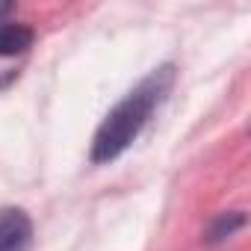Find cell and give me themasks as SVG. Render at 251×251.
I'll list each match as a JSON object with an SVG mask.
<instances>
[{
    "mask_svg": "<svg viewBox=\"0 0 251 251\" xmlns=\"http://www.w3.org/2000/svg\"><path fill=\"white\" fill-rule=\"evenodd\" d=\"M177 80V68L172 62L148 71L127 95H124L100 121V127L95 130L92 148H89V160L92 166H106L112 160H118L127 151L139 133L148 127L151 115L160 109V103H166V98L172 95Z\"/></svg>",
    "mask_w": 251,
    "mask_h": 251,
    "instance_id": "obj_1",
    "label": "cell"
},
{
    "mask_svg": "<svg viewBox=\"0 0 251 251\" xmlns=\"http://www.w3.org/2000/svg\"><path fill=\"white\" fill-rule=\"evenodd\" d=\"M33 219L21 207H0V251H30Z\"/></svg>",
    "mask_w": 251,
    "mask_h": 251,
    "instance_id": "obj_2",
    "label": "cell"
},
{
    "mask_svg": "<svg viewBox=\"0 0 251 251\" xmlns=\"http://www.w3.org/2000/svg\"><path fill=\"white\" fill-rule=\"evenodd\" d=\"M33 42H36L33 27L0 21V56H21L33 48Z\"/></svg>",
    "mask_w": 251,
    "mask_h": 251,
    "instance_id": "obj_3",
    "label": "cell"
},
{
    "mask_svg": "<svg viewBox=\"0 0 251 251\" xmlns=\"http://www.w3.org/2000/svg\"><path fill=\"white\" fill-rule=\"evenodd\" d=\"M242 225H245V213H242V210H225V213H219V216L213 219V225L207 227L204 242H207V245H219V242L230 239Z\"/></svg>",
    "mask_w": 251,
    "mask_h": 251,
    "instance_id": "obj_4",
    "label": "cell"
},
{
    "mask_svg": "<svg viewBox=\"0 0 251 251\" xmlns=\"http://www.w3.org/2000/svg\"><path fill=\"white\" fill-rule=\"evenodd\" d=\"M15 12V3H0V18L3 15H12Z\"/></svg>",
    "mask_w": 251,
    "mask_h": 251,
    "instance_id": "obj_5",
    "label": "cell"
}]
</instances>
